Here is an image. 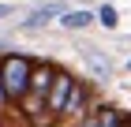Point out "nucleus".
I'll use <instances>...</instances> for the list:
<instances>
[{
  "label": "nucleus",
  "instance_id": "nucleus-1",
  "mask_svg": "<svg viewBox=\"0 0 131 127\" xmlns=\"http://www.w3.org/2000/svg\"><path fill=\"white\" fill-rule=\"evenodd\" d=\"M30 67L34 60L23 56V52H8V56H0V82H4V97L8 105H19L26 86H30Z\"/></svg>",
  "mask_w": 131,
  "mask_h": 127
},
{
  "label": "nucleus",
  "instance_id": "nucleus-2",
  "mask_svg": "<svg viewBox=\"0 0 131 127\" xmlns=\"http://www.w3.org/2000/svg\"><path fill=\"white\" fill-rule=\"evenodd\" d=\"M52 64H34L30 67V86H26V94H23V112L26 116H41V105H45V90H49L52 82Z\"/></svg>",
  "mask_w": 131,
  "mask_h": 127
},
{
  "label": "nucleus",
  "instance_id": "nucleus-3",
  "mask_svg": "<svg viewBox=\"0 0 131 127\" xmlns=\"http://www.w3.org/2000/svg\"><path fill=\"white\" fill-rule=\"evenodd\" d=\"M71 71H52V82H49V90H45V116L49 120H60V108H64V97H68V90H71Z\"/></svg>",
  "mask_w": 131,
  "mask_h": 127
},
{
  "label": "nucleus",
  "instance_id": "nucleus-4",
  "mask_svg": "<svg viewBox=\"0 0 131 127\" xmlns=\"http://www.w3.org/2000/svg\"><path fill=\"white\" fill-rule=\"evenodd\" d=\"M86 97H90V86L75 78V82H71V90H68V97H64L60 116H68V120H79V116H82V108H86Z\"/></svg>",
  "mask_w": 131,
  "mask_h": 127
},
{
  "label": "nucleus",
  "instance_id": "nucleus-5",
  "mask_svg": "<svg viewBox=\"0 0 131 127\" xmlns=\"http://www.w3.org/2000/svg\"><path fill=\"white\" fill-rule=\"evenodd\" d=\"M124 112L116 105H101V108H94V116H90V123H97V127H116V123H124Z\"/></svg>",
  "mask_w": 131,
  "mask_h": 127
},
{
  "label": "nucleus",
  "instance_id": "nucleus-6",
  "mask_svg": "<svg viewBox=\"0 0 131 127\" xmlns=\"http://www.w3.org/2000/svg\"><path fill=\"white\" fill-rule=\"evenodd\" d=\"M64 26H68V30H86V26H94V11H68V15H64Z\"/></svg>",
  "mask_w": 131,
  "mask_h": 127
},
{
  "label": "nucleus",
  "instance_id": "nucleus-7",
  "mask_svg": "<svg viewBox=\"0 0 131 127\" xmlns=\"http://www.w3.org/2000/svg\"><path fill=\"white\" fill-rule=\"evenodd\" d=\"M94 19H97L105 30H116V8H112V4H101V11L94 15Z\"/></svg>",
  "mask_w": 131,
  "mask_h": 127
},
{
  "label": "nucleus",
  "instance_id": "nucleus-8",
  "mask_svg": "<svg viewBox=\"0 0 131 127\" xmlns=\"http://www.w3.org/2000/svg\"><path fill=\"white\" fill-rule=\"evenodd\" d=\"M52 15H56V8H41V11H34L30 19H26V26H30V30H38V26H45Z\"/></svg>",
  "mask_w": 131,
  "mask_h": 127
},
{
  "label": "nucleus",
  "instance_id": "nucleus-9",
  "mask_svg": "<svg viewBox=\"0 0 131 127\" xmlns=\"http://www.w3.org/2000/svg\"><path fill=\"white\" fill-rule=\"evenodd\" d=\"M90 67H94V75H101V78H109V71H112L105 60H94V56H90Z\"/></svg>",
  "mask_w": 131,
  "mask_h": 127
},
{
  "label": "nucleus",
  "instance_id": "nucleus-10",
  "mask_svg": "<svg viewBox=\"0 0 131 127\" xmlns=\"http://www.w3.org/2000/svg\"><path fill=\"white\" fill-rule=\"evenodd\" d=\"M8 15H11V8H8V4H0V19H8Z\"/></svg>",
  "mask_w": 131,
  "mask_h": 127
},
{
  "label": "nucleus",
  "instance_id": "nucleus-11",
  "mask_svg": "<svg viewBox=\"0 0 131 127\" xmlns=\"http://www.w3.org/2000/svg\"><path fill=\"white\" fill-rule=\"evenodd\" d=\"M45 4H56V0H45Z\"/></svg>",
  "mask_w": 131,
  "mask_h": 127
},
{
  "label": "nucleus",
  "instance_id": "nucleus-12",
  "mask_svg": "<svg viewBox=\"0 0 131 127\" xmlns=\"http://www.w3.org/2000/svg\"><path fill=\"white\" fill-rule=\"evenodd\" d=\"M127 67H131V60H127Z\"/></svg>",
  "mask_w": 131,
  "mask_h": 127
}]
</instances>
